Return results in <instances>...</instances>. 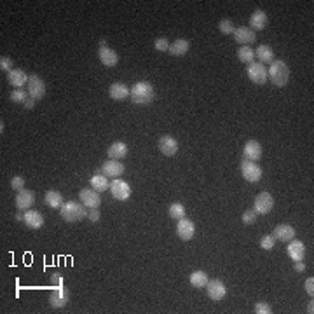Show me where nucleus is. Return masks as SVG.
<instances>
[{
    "label": "nucleus",
    "mask_w": 314,
    "mask_h": 314,
    "mask_svg": "<svg viewBox=\"0 0 314 314\" xmlns=\"http://www.w3.org/2000/svg\"><path fill=\"white\" fill-rule=\"evenodd\" d=\"M51 283L54 284V287H58V284H63V276H61L60 272H54V274L51 276Z\"/></svg>",
    "instance_id": "37998d69"
},
{
    "label": "nucleus",
    "mask_w": 314,
    "mask_h": 314,
    "mask_svg": "<svg viewBox=\"0 0 314 314\" xmlns=\"http://www.w3.org/2000/svg\"><path fill=\"white\" fill-rule=\"evenodd\" d=\"M168 213L173 220H182V218H185V206H183L182 203H173V205H169L168 208Z\"/></svg>",
    "instance_id": "2f4dec72"
},
{
    "label": "nucleus",
    "mask_w": 314,
    "mask_h": 314,
    "mask_svg": "<svg viewBox=\"0 0 314 314\" xmlns=\"http://www.w3.org/2000/svg\"><path fill=\"white\" fill-rule=\"evenodd\" d=\"M98 58H100L101 65L107 68H112L119 63V54L108 46H100V49H98Z\"/></svg>",
    "instance_id": "2eb2a0df"
},
{
    "label": "nucleus",
    "mask_w": 314,
    "mask_h": 314,
    "mask_svg": "<svg viewBox=\"0 0 314 314\" xmlns=\"http://www.w3.org/2000/svg\"><path fill=\"white\" fill-rule=\"evenodd\" d=\"M276 241H283L288 243L295 238V229L290 225V223H279V225L274 227V232H272Z\"/></svg>",
    "instance_id": "412c9836"
},
{
    "label": "nucleus",
    "mask_w": 314,
    "mask_h": 314,
    "mask_svg": "<svg viewBox=\"0 0 314 314\" xmlns=\"http://www.w3.org/2000/svg\"><path fill=\"white\" fill-rule=\"evenodd\" d=\"M110 192L117 201H126L131 195V185L128 182L121 180V178H113V182L110 183Z\"/></svg>",
    "instance_id": "1a4fd4ad"
},
{
    "label": "nucleus",
    "mask_w": 314,
    "mask_h": 314,
    "mask_svg": "<svg viewBox=\"0 0 314 314\" xmlns=\"http://www.w3.org/2000/svg\"><path fill=\"white\" fill-rule=\"evenodd\" d=\"M26 88H28L26 91H28V95H30V98H34V100H37V101L42 100V98L46 96V91H47L46 82H44L39 75H35V73H32L30 75Z\"/></svg>",
    "instance_id": "0eeeda50"
},
{
    "label": "nucleus",
    "mask_w": 314,
    "mask_h": 314,
    "mask_svg": "<svg viewBox=\"0 0 314 314\" xmlns=\"http://www.w3.org/2000/svg\"><path fill=\"white\" fill-rule=\"evenodd\" d=\"M100 218H101V213L98 211V208H93V210L88 211V220H89V222H95L96 223Z\"/></svg>",
    "instance_id": "a19ab883"
},
{
    "label": "nucleus",
    "mask_w": 314,
    "mask_h": 314,
    "mask_svg": "<svg viewBox=\"0 0 314 314\" xmlns=\"http://www.w3.org/2000/svg\"><path fill=\"white\" fill-rule=\"evenodd\" d=\"M208 281H210V278H208V274L205 271H194L189 278V283L192 284L194 288H206Z\"/></svg>",
    "instance_id": "c756f323"
},
{
    "label": "nucleus",
    "mask_w": 314,
    "mask_h": 314,
    "mask_svg": "<svg viewBox=\"0 0 314 314\" xmlns=\"http://www.w3.org/2000/svg\"><path fill=\"white\" fill-rule=\"evenodd\" d=\"M35 103H37V100H34V98H28V100L23 103V107L26 108V110H32V108L35 107Z\"/></svg>",
    "instance_id": "c03bdc74"
},
{
    "label": "nucleus",
    "mask_w": 314,
    "mask_h": 314,
    "mask_svg": "<svg viewBox=\"0 0 314 314\" xmlns=\"http://www.w3.org/2000/svg\"><path fill=\"white\" fill-rule=\"evenodd\" d=\"M16 208L19 211H26V210H32V206L35 205V192L30 189H23L19 190L18 195H16Z\"/></svg>",
    "instance_id": "f8f14e48"
},
{
    "label": "nucleus",
    "mask_w": 314,
    "mask_h": 314,
    "mask_svg": "<svg viewBox=\"0 0 314 314\" xmlns=\"http://www.w3.org/2000/svg\"><path fill=\"white\" fill-rule=\"evenodd\" d=\"M0 68H2V72H7L9 73L11 70H14V67H12V60L9 56H0Z\"/></svg>",
    "instance_id": "58836bf2"
},
{
    "label": "nucleus",
    "mask_w": 314,
    "mask_h": 314,
    "mask_svg": "<svg viewBox=\"0 0 314 314\" xmlns=\"http://www.w3.org/2000/svg\"><path fill=\"white\" fill-rule=\"evenodd\" d=\"M88 208H85L82 203L77 201H67L63 206L60 208V217L65 220V222H80L88 217Z\"/></svg>",
    "instance_id": "7ed1b4c3"
},
{
    "label": "nucleus",
    "mask_w": 314,
    "mask_h": 314,
    "mask_svg": "<svg viewBox=\"0 0 314 314\" xmlns=\"http://www.w3.org/2000/svg\"><path fill=\"white\" fill-rule=\"evenodd\" d=\"M234 40L238 44H241V46H250V44H253L255 40H256V34L251 28H248V26H239V28H236L234 30Z\"/></svg>",
    "instance_id": "a211bd4d"
},
{
    "label": "nucleus",
    "mask_w": 314,
    "mask_h": 314,
    "mask_svg": "<svg viewBox=\"0 0 314 314\" xmlns=\"http://www.w3.org/2000/svg\"><path fill=\"white\" fill-rule=\"evenodd\" d=\"M11 189L19 192V190L24 189V178L23 177H12L11 178Z\"/></svg>",
    "instance_id": "4c0bfd02"
},
{
    "label": "nucleus",
    "mask_w": 314,
    "mask_h": 314,
    "mask_svg": "<svg viewBox=\"0 0 314 314\" xmlns=\"http://www.w3.org/2000/svg\"><path fill=\"white\" fill-rule=\"evenodd\" d=\"M190 49V42L187 39H177L173 44L169 46V54L175 56V58H180V56H185Z\"/></svg>",
    "instance_id": "cd10ccee"
},
{
    "label": "nucleus",
    "mask_w": 314,
    "mask_h": 314,
    "mask_svg": "<svg viewBox=\"0 0 314 314\" xmlns=\"http://www.w3.org/2000/svg\"><path fill=\"white\" fill-rule=\"evenodd\" d=\"M267 23H269V18H267V14L264 12L262 9H256L253 14H251V18H250V26L248 28H251V30L255 32H260V30H264V28L267 26Z\"/></svg>",
    "instance_id": "5701e85b"
},
{
    "label": "nucleus",
    "mask_w": 314,
    "mask_h": 314,
    "mask_svg": "<svg viewBox=\"0 0 314 314\" xmlns=\"http://www.w3.org/2000/svg\"><path fill=\"white\" fill-rule=\"evenodd\" d=\"M128 152H129V149L124 141H113V144L107 149V156L110 159H117V161L124 159L126 156H128Z\"/></svg>",
    "instance_id": "393cba45"
},
{
    "label": "nucleus",
    "mask_w": 314,
    "mask_h": 314,
    "mask_svg": "<svg viewBox=\"0 0 314 314\" xmlns=\"http://www.w3.org/2000/svg\"><path fill=\"white\" fill-rule=\"evenodd\" d=\"M267 79L271 80L276 88H284L290 80V68L284 61L281 60H274L271 65H269L267 70Z\"/></svg>",
    "instance_id": "f03ea898"
},
{
    "label": "nucleus",
    "mask_w": 314,
    "mask_h": 314,
    "mask_svg": "<svg viewBox=\"0 0 314 314\" xmlns=\"http://www.w3.org/2000/svg\"><path fill=\"white\" fill-rule=\"evenodd\" d=\"M157 147L161 150V154H164L166 157H173L178 152V141L171 134H164V136L159 138Z\"/></svg>",
    "instance_id": "ddd939ff"
},
{
    "label": "nucleus",
    "mask_w": 314,
    "mask_h": 314,
    "mask_svg": "<svg viewBox=\"0 0 314 314\" xmlns=\"http://www.w3.org/2000/svg\"><path fill=\"white\" fill-rule=\"evenodd\" d=\"M238 60L244 65H250L255 61V49L250 46H243L238 49Z\"/></svg>",
    "instance_id": "7c9ffc66"
},
{
    "label": "nucleus",
    "mask_w": 314,
    "mask_h": 314,
    "mask_svg": "<svg viewBox=\"0 0 314 314\" xmlns=\"http://www.w3.org/2000/svg\"><path fill=\"white\" fill-rule=\"evenodd\" d=\"M288 256L293 260V262H299V260H304L305 256V244L299 239L293 238L292 241H288V248H287Z\"/></svg>",
    "instance_id": "6ab92c4d"
},
{
    "label": "nucleus",
    "mask_w": 314,
    "mask_h": 314,
    "mask_svg": "<svg viewBox=\"0 0 314 314\" xmlns=\"http://www.w3.org/2000/svg\"><path fill=\"white\" fill-rule=\"evenodd\" d=\"M307 312H309V314L314 312V302H312V299H311V302L307 304Z\"/></svg>",
    "instance_id": "49530a36"
},
{
    "label": "nucleus",
    "mask_w": 314,
    "mask_h": 314,
    "mask_svg": "<svg viewBox=\"0 0 314 314\" xmlns=\"http://www.w3.org/2000/svg\"><path fill=\"white\" fill-rule=\"evenodd\" d=\"M206 293L213 302H220V300L227 295V287L223 284V281L211 279V281H208V284H206Z\"/></svg>",
    "instance_id": "9b49d317"
},
{
    "label": "nucleus",
    "mask_w": 314,
    "mask_h": 314,
    "mask_svg": "<svg viewBox=\"0 0 314 314\" xmlns=\"http://www.w3.org/2000/svg\"><path fill=\"white\" fill-rule=\"evenodd\" d=\"M239 169H241V175L246 182L250 183H256L262 178V168L256 164L255 161H248V159H243L241 164H239Z\"/></svg>",
    "instance_id": "20e7f679"
},
{
    "label": "nucleus",
    "mask_w": 314,
    "mask_h": 314,
    "mask_svg": "<svg viewBox=\"0 0 314 314\" xmlns=\"http://www.w3.org/2000/svg\"><path fill=\"white\" fill-rule=\"evenodd\" d=\"M256 217H259V215H256V211H255V210H246V211H244V213H243L241 220H243L244 225H251V223H255V222H256Z\"/></svg>",
    "instance_id": "e433bc0d"
},
{
    "label": "nucleus",
    "mask_w": 314,
    "mask_h": 314,
    "mask_svg": "<svg viewBox=\"0 0 314 314\" xmlns=\"http://www.w3.org/2000/svg\"><path fill=\"white\" fill-rule=\"evenodd\" d=\"M70 302V292L65 288V284H58L49 295V305L52 309H63L65 305Z\"/></svg>",
    "instance_id": "39448f33"
},
{
    "label": "nucleus",
    "mask_w": 314,
    "mask_h": 314,
    "mask_svg": "<svg viewBox=\"0 0 314 314\" xmlns=\"http://www.w3.org/2000/svg\"><path fill=\"white\" fill-rule=\"evenodd\" d=\"M79 199L88 210H93V208H98L101 205L100 192H96L95 189H82L79 192Z\"/></svg>",
    "instance_id": "dca6fc26"
},
{
    "label": "nucleus",
    "mask_w": 314,
    "mask_h": 314,
    "mask_svg": "<svg viewBox=\"0 0 314 314\" xmlns=\"http://www.w3.org/2000/svg\"><path fill=\"white\" fill-rule=\"evenodd\" d=\"M274 208V197H272L269 192H260L255 197L253 203V210L256 211V215H267L272 211Z\"/></svg>",
    "instance_id": "6e6552de"
},
{
    "label": "nucleus",
    "mask_w": 314,
    "mask_h": 314,
    "mask_svg": "<svg viewBox=\"0 0 314 314\" xmlns=\"http://www.w3.org/2000/svg\"><path fill=\"white\" fill-rule=\"evenodd\" d=\"M274 244H276V239L272 234H266L260 238V248H262V250H272Z\"/></svg>",
    "instance_id": "c9c22d12"
},
{
    "label": "nucleus",
    "mask_w": 314,
    "mask_h": 314,
    "mask_svg": "<svg viewBox=\"0 0 314 314\" xmlns=\"http://www.w3.org/2000/svg\"><path fill=\"white\" fill-rule=\"evenodd\" d=\"M255 56H256V60H259V63H262V65H271L272 61H274V51H272V47L267 46V44H262V46L256 47Z\"/></svg>",
    "instance_id": "bb28decb"
},
{
    "label": "nucleus",
    "mask_w": 314,
    "mask_h": 314,
    "mask_svg": "<svg viewBox=\"0 0 314 314\" xmlns=\"http://www.w3.org/2000/svg\"><path fill=\"white\" fill-rule=\"evenodd\" d=\"M124 171H126V166L121 161H117V159H107L101 164V173L108 178H119L124 175Z\"/></svg>",
    "instance_id": "9d476101"
},
{
    "label": "nucleus",
    "mask_w": 314,
    "mask_h": 314,
    "mask_svg": "<svg viewBox=\"0 0 314 314\" xmlns=\"http://www.w3.org/2000/svg\"><path fill=\"white\" fill-rule=\"evenodd\" d=\"M44 205L49 206L51 210H60L61 206L65 205L63 195L58 190H47L46 195H44Z\"/></svg>",
    "instance_id": "c85d7f7f"
},
{
    "label": "nucleus",
    "mask_w": 314,
    "mask_h": 314,
    "mask_svg": "<svg viewBox=\"0 0 314 314\" xmlns=\"http://www.w3.org/2000/svg\"><path fill=\"white\" fill-rule=\"evenodd\" d=\"M293 269H295V272H304V271H305V264H304V260H299V262H295V266H293Z\"/></svg>",
    "instance_id": "a18cd8bd"
},
{
    "label": "nucleus",
    "mask_w": 314,
    "mask_h": 314,
    "mask_svg": "<svg viewBox=\"0 0 314 314\" xmlns=\"http://www.w3.org/2000/svg\"><path fill=\"white\" fill-rule=\"evenodd\" d=\"M9 98L14 103H24V101L30 98V95H28V91H24V89H12Z\"/></svg>",
    "instance_id": "473e14b6"
},
{
    "label": "nucleus",
    "mask_w": 314,
    "mask_h": 314,
    "mask_svg": "<svg viewBox=\"0 0 314 314\" xmlns=\"http://www.w3.org/2000/svg\"><path fill=\"white\" fill-rule=\"evenodd\" d=\"M108 96L116 101H122L126 98H129V88L122 82H113L108 88Z\"/></svg>",
    "instance_id": "a878e982"
},
{
    "label": "nucleus",
    "mask_w": 314,
    "mask_h": 314,
    "mask_svg": "<svg viewBox=\"0 0 314 314\" xmlns=\"http://www.w3.org/2000/svg\"><path fill=\"white\" fill-rule=\"evenodd\" d=\"M194 234H195V225H194L192 220H189L187 217L182 218V220H178V223H177V236L182 239V241H190V239L194 238Z\"/></svg>",
    "instance_id": "4468645a"
},
{
    "label": "nucleus",
    "mask_w": 314,
    "mask_h": 314,
    "mask_svg": "<svg viewBox=\"0 0 314 314\" xmlns=\"http://www.w3.org/2000/svg\"><path fill=\"white\" fill-rule=\"evenodd\" d=\"M24 225L30 229H40L44 225V217L42 213H39L37 210H26L24 211Z\"/></svg>",
    "instance_id": "b1692460"
},
{
    "label": "nucleus",
    "mask_w": 314,
    "mask_h": 314,
    "mask_svg": "<svg viewBox=\"0 0 314 314\" xmlns=\"http://www.w3.org/2000/svg\"><path fill=\"white\" fill-rule=\"evenodd\" d=\"M305 292H307L309 297H314V278L312 276L305 279Z\"/></svg>",
    "instance_id": "79ce46f5"
},
{
    "label": "nucleus",
    "mask_w": 314,
    "mask_h": 314,
    "mask_svg": "<svg viewBox=\"0 0 314 314\" xmlns=\"http://www.w3.org/2000/svg\"><path fill=\"white\" fill-rule=\"evenodd\" d=\"M218 30L222 32L223 35H232L234 34V30H236V26H234V23H232L231 19H222V21L218 23Z\"/></svg>",
    "instance_id": "72a5a7b5"
},
{
    "label": "nucleus",
    "mask_w": 314,
    "mask_h": 314,
    "mask_svg": "<svg viewBox=\"0 0 314 314\" xmlns=\"http://www.w3.org/2000/svg\"><path fill=\"white\" fill-rule=\"evenodd\" d=\"M246 73H248V79L251 80L253 84H266L267 82V67L259 61H253L246 67Z\"/></svg>",
    "instance_id": "423d86ee"
},
{
    "label": "nucleus",
    "mask_w": 314,
    "mask_h": 314,
    "mask_svg": "<svg viewBox=\"0 0 314 314\" xmlns=\"http://www.w3.org/2000/svg\"><path fill=\"white\" fill-rule=\"evenodd\" d=\"M243 157L248 159V161H259L262 157V145L259 144L256 140H248L244 144V149H243Z\"/></svg>",
    "instance_id": "aec40b11"
},
{
    "label": "nucleus",
    "mask_w": 314,
    "mask_h": 314,
    "mask_svg": "<svg viewBox=\"0 0 314 314\" xmlns=\"http://www.w3.org/2000/svg\"><path fill=\"white\" fill-rule=\"evenodd\" d=\"M28 79H30V75H28L23 68H14V70H11L7 73V82H9L14 89H23L24 85L28 84Z\"/></svg>",
    "instance_id": "f3484780"
},
{
    "label": "nucleus",
    "mask_w": 314,
    "mask_h": 314,
    "mask_svg": "<svg viewBox=\"0 0 314 314\" xmlns=\"http://www.w3.org/2000/svg\"><path fill=\"white\" fill-rule=\"evenodd\" d=\"M255 312L256 314H271L272 307H271V304H267V302H256L255 304Z\"/></svg>",
    "instance_id": "ea45409f"
},
{
    "label": "nucleus",
    "mask_w": 314,
    "mask_h": 314,
    "mask_svg": "<svg viewBox=\"0 0 314 314\" xmlns=\"http://www.w3.org/2000/svg\"><path fill=\"white\" fill-rule=\"evenodd\" d=\"M169 40L166 39V37H159V39L154 40V47H156V51L159 52H168L169 51Z\"/></svg>",
    "instance_id": "f704fd0d"
},
{
    "label": "nucleus",
    "mask_w": 314,
    "mask_h": 314,
    "mask_svg": "<svg viewBox=\"0 0 314 314\" xmlns=\"http://www.w3.org/2000/svg\"><path fill=\"white\" fill-rule=\"evenodd\" d=\"M89 185L91 189H95L96 192H105V190H110V182H108V177H105L101 173V169H96V173L91 177L89 180Z\"/></svg>",
    "instance_id": "4be33fe9"
},
{
    "label": "nucleus",
    "mask_w": 314,
    "mask_h": 314,
    "mask_svg": "<svg viewBox=\"0 0 314 314\" xmlns=\"http://www.w3.org/2000/svg\"><path fill=\"white\" fill-rule=\"evenodd\" d=\"M129 98L134 105H150L156 98V89L149 80H140L129 88Z\"/></svg>",
    "instance_id": "f257e3e1"
}]
</instances>
